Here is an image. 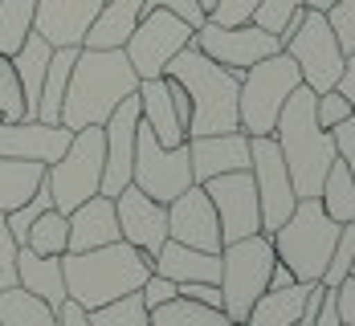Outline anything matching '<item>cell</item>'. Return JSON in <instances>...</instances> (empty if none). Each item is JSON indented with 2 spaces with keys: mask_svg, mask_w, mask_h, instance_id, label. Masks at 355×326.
I'll use <instances>...</instances> for the list:
<instances>
[{
  "mask_svg": "<svg viewBox=\"0 0 355 326\" xmlns=\"http://www.w3.org/2000/svg\"><path fill=\"white\" fill-rule=\"evenodd\" d=\"M139 90V73L131 70L123 49H90L82 45L73 57L66 102H62V127L82 131V127H103L123 98Z\"/></svg>",
  "mask_w": 355,
  "mask_h": 326,
  "instance_id": "1",
  "label": "cell"
},
{
  "mask_svg": "<svg viewBox=\"0 0 355 326\" xmlns=\"http://www.w3.org/2000/svg\"><path fill=\"white\" fill-rule=\"evenodd\" d=\"M164 78L180 82L192 98V123H188V139L200 135H229L241 131V110H237V94H241V73L216 66L213 57H205L196 45H184L176 57L168 62Z\"/></svg>",
  "mask_w": 355,
  "mask_h": 326,
  "instance_id": "2",
  "label": "cell"
},
{
  "mask_svg": "<svg viewBox=\"0 0 355 326\" xmlns=\"http://www.w3.org/2000/svg\"><path fill=\"white\" fill-rule=\"evenodd\" d=\"M151 273H155V261L127 241L86 249V253H62L66 298L78 302L82 310H98L123 293H135Z\"/></svg>",
  "mask_w": 355,
  "mask_h": 326,
  "instance_id": "3",
  "label": "cell"
},
{
  "mask_svg": "<svg viewBox=\"0 0 355 326\" xmlns=\"http://www.w3.org/2000/svg\"><path fill=\"white\" fill-rule=\"evenodd\" d=\"M274 143L282 151L286 167H290V180L298 200H311L322 192V180L331 172V163L339 159L335 155V139L331 131H322L319 118H315V90L298 86L290 98H286L282 114L274 123Z\"/></svg>",
  "mask_w": 355,
  "mask_h": 326,
  "instance_id": "4",
  "label": "cell"
},
{
  "mask_svg": "<svg viewBox=\"0 0 355 326\" xmlns=\"http://www.w3.org/2000/svg\"><path fill=\"white\" fill-rule=\"evenodd\" d=\"M339 228L335 220L327 217L319 196L311 200H298L294 212L286 217V224L270 237L274 241V257L290 265V273L298 282H322L327 273V261L335 253V241H339Z\"/></svg>",
  "mask_w": 355,
  "mask_h": 326,
  "instance_id": "5",
  "label": "cell"
},
{
  "mask_svg": "<svg viewBox=\"0 0 355 326\" xmlns=\"http://www.w3.org/2000/svg\"><path fill=\"white\" fill-rule=\"evenodd\" d=\"M302 86V73L290 62V53H270L266 62L249 66L241 73V94H237V110H241V131L249 139L257 135H274V123L282 114L286 98Z\"/></svg>",
  "mask_w": 355,
  "mask_h": 326,
  "instance_id": "6",
  "label": "cell"
},
{
  "mask_svg": "<svg viewBox=\"0 0 355 326\" xmlns=\"http://www.w3.org/2000/svg\"><path fill=\"white\" fill-rule=\"evenodd\" d=\"M274 241L266 233L241 237L220 249V293H225V318L245 323L253 302L270 290V269H274Z\"/></svg>",
  "mask_w": 355,
  "mask_h": 326,
  "instance_id": "7",
  "label": "cell"
},
{
  "mask_svg": "<svg viewBox=\"0 0 355 326\" xmlns=\"http://www.w3.org/2000/svg\"><path fill=\"white\" fill-rule=\"evenodd\" d=\"M103 127H82L73 131V143L66 147V155L58 163L45 167V183L53 192V208L70 217L78 204H86L90 196L103 192Z\"/></svg>",
  "mask_w": 355,
  "mask_h": 326,
  "instance_id": "8",
  "label": "cell"
},
{
  "mask_svg": "<svg viewBox=\"0 0 355 326\" xmlns=\"http://www.w3.org/2000/svg\"><path fill=\"white\" fill-rule=\"evenodd\" d=\"M282 49L290 53V62L298 66L306 90H315V94L335 90V82H339V73H343L347 53H343V45H339L335 29H331L327 12L306 8V12H302V21H298V29L282 41Z\"/></svg>",
  "mask_w": 355,
  "mask_h": 326,
  "instance_id": "9",
  "label": "cell"
},
{
  "mask_svg": "<svg viewBox=\"0 0 355 326\" xmlns=\"http://www.w3.org/2000/svg\"><path fill=\"white\" fill-rule=\"evenodd\" d=\"M131 183L147 192L151 200L159 204H172L180 192L192 188V159H188V143L184 147H164L151 127L139 118V131H135V167H131Z\"/></svg>",
  "mask_w": 355,
  "mask_h": 326,
  "instance_id": "10",
  "label": "cell"
},
{
  "mask_svg": "<svg viewBox=\"0 0 355 326\" xmlns=\"http://www.w3.org/2000/svg\"><path fill=\"white\" fill-rule=\"evenodd\" d=\"M192 25H184L180 17L172 12H164V8H143L139 25H135V33L127 37V45H123V53H127V62H131V70L143 78H164L168 70V62L176 57L184 45H192Z\"/></svg>",
  "mask_w": 355,
  "mask_h": 326,
  "instance_id": "11",
  "label": "cell"
},
{
  "mask_svg": "<svg viewBox=\"0 0 355 326\" xmlns=\"http://www.w3.org/2000/svg\"><path fill=\"white\" fill-rule=\"evenodd\" d=\"M249 172H253V183H257L261 233L274 237V233L286 224V217L294 212V204H298L290 167H286V159H282V151H278V143H274V135L249 139Z\"/></svg>",
  "mask_w": 355,
  "mask_h": 326,
  "instance_id": "12",
  "label": "cell"
},
{
  "mask_svg": "<svg viewBox=\"0 0 355 326\" xmlns=\"http://www.w3.org/2000/svg\"><path fill=\"white\" fill-rule=\"evenodd\" d=\"M192 45L233 73H245L249 66L266 62L270 53H282V41L274 33H266V29H257L253 21H245V25H213V21H205L192 33Z\"/></svg>",
  "mask_w": 355,
  "mask_h": 326,
  "instance_id": "13",
  "label": "cell"
},
{
  "mask_svg": "<svg viewBox=\"0 0 355 326\" xmlns=\"http://www.w3.org/2000/svg\"><path fill=\"white\" fill-rule=\"evenodd\" d=\"M200 188H205L209 200H213L216 220H220V241H225V245L261 233V204H257L253 172H225V176L205 180Z\"/></svg>",
  "mask_w": 355,
  "mask_h": 326,
  "instance_id": "14",
  "label": "cell"
},
{
  "mask_svg": "<svg viewBox=\"0 0 355 326\" xmlns=\"http://www.w3.org/2000/svg\"><path fill=\"white\" fill-rule=\"evenodd\" d=\"M114 217H119V237L155 261V253H159L164 241H168V204L151 200V196L139 192L135 183H127V188L114 196Z\"/></svg>",
  "mask_w": 355,
  "mask_h": 326,
  "instance_id": "15",
  "label": "cell"
},
{
  "mask_svg": "<svg viewBox=\"0 0 355 326\" xmlns=\"http://www.w3.org/2000/svg\"><path fill=\"white\" fill-rule=\"evenodd\" d=\"M73 143V131L62 123H41V118H0V155L4 159H25V163H58Z\"/></svg>",
  "mask_w": 355,
  "mask_h": 326,
  "instance_id": "16",
  "label": "cell"
},
{
  "mask_svg": "<svg viewBox=\"0 0 355 326\" xmlns=\"http://www.w3.org/2000/svg\"><path fill=\"white\" fill-rule=\"evenodd\" d=\"M168 241H180L188 249H205V253H220L225 249L216 208L200 183H192L188 192H180L168 204Z\"/></svg>",
  "mask_w": 355,
  "mask_h": 326,
  "instance_id": "17",
  "label": "cell"
},
{
  "mask_svg": "<svg viewBox=\"0 0 355 326\" xmlns=\"http://www.w3.org/2000/svg\"><path fill=\"white\" fill-rule=\"evenodd\" d=\"M103 4L107 0H37V12H33V29L53 49H62V45H82L86 33H90V25H94V17L103 12Z\"/></svg>",
  "mask_w": 355,
  "mask_h": 326,
  "instance_id": "18",
  "label": "cell"
},
{
  "mask_svg": "<svg viewBox=\"0 0 355 326\" xmlns=\"http://www.w3.org/2000/svg\"><path fill=\"white\" fill-rule=\"evenodd\" d=\"M188 159H192V180L196 183L225 176V172H249V135L229 131V135L188 139Z\"/></svg>",
  "mask_w": 355,
  "mask_h": 326,
  "instance_id": "19",
  "label": "cell"
},
{
  "mask_svg": "<svg viewBox=\"0 0 355 326\" xmlns=\"http://www.w3.org/2000/svg\"><path fill=\"white\" fill-rule=\"evenodd\" d=\"M123 241L119 237V217H114V200L110 196H90L86 204H78L70 212V249L66 253H86V249H103Z\"/></svg>",
  "mask_w": 355,
  "mask_h": 326,
  "instance_id": "20",
  "label": "cell"
},
{
  "mask_svg": "<svg viewBox=\"0 0 355 326\" xmlns=\"http://www.w3.org/2000/svg\"><path fill=\"white\" fill-rule=\"evenodd\" d=\"M139 110H143V123L151 127V135L164 147L188 143V131H184L176 107H172V94H168V78H143L139 82Z\"/></svg>",
  "mask_w": 355,
  "mask_h": 326,
  "instance_id": "21",
  "label": "cell"
},
{
  "mask_svg": "<svg viewBox=\"0 0 355 326\" xmlns=\"http://www.w3.org/2000/svg\"><path fill=\"white\" fill-rule=\"evenodd\" d=\"M155 273L168 282H213L220 286V253L205 249H188L180 241H164V249L155 253Z\"/></svg>",
  "mask_w": 355,
  "mask_h": 326,
  "instance_id": "22",
  "label": "cell"
},
{
  "mask_svg": "<svg viewBox=\"0 0 355 326\" xmlns=\"http://www.w3.org/2000/svg\"><path fill=\"white\" fill-rule=\"evenodd\" d=\"M17 286L29 290L33 298H41L45 306H62L66 302V278H62V257H45V253H33L21 245L17 253Z\"/></svg>",
  "mask_w": 355,
  "mask_h": 326,
  "instance_id": "23",
  "label": "cell"
},
{
  "mask_svg": "<svg viewBox=\"0 0 355 326\" xmlns=\"http://www.w3.org/2000/svg\"><path fill=\"white\" fill-rule=\"evenodd\" d=\"M143 4L147 0H107L82 45H90V49H123L127 37L135 33V25H139Z\"/></svg>",
  "mask_w": 355,
  "mask_h": 326,
  "instance_id": "24",
  "label": "cell"
},
{
  "mask_svg": "<svg viewBox=\"0 0 355 326\" xmlns=\"http://www.w3.org/2000/svg\"><path fill=\"white\" fill-rule=\"evenodd\" d=\"M49 57H53V45L37 33V29L25 37V45L8 57L12 70H17V82H21V94H25V118H37L41 82H45V70H49Z\"/></svg>",
  "mask_w": 355,
  "mask_h": 326,
  "instance_id": "25",
  "label": "cell"
},
{
  "mask_svg": "<svg viewBox=\"0 0 355 326\" xmlns=\"http://www.w3.org/2000/svg\"><path fill=\"white\" fill-rule=\"evenodd\" d=\"M315 282H294L286 290H266L253 310H249V326H298L302 318V306H306V293H311Z\"/></svg>",
  "mask_w": 355,
  "mask_h": 326,
  "instance_id": "26",
  "label": "cell"
},
{
  "mask_svg": "<svg viewBox=\"0 0 355 326\" xmlns=\"http://www.w3.org/2000/svg\"><path fill=\"white\" fill-rule=\"evenodd\" d=\"M78 49H82V45H78ZM78 49H73V45L53 49L49 70H45V82H41V102H37V118H41V123H58V118H62V102H66V86H70V70H73Z\"/></svg>",
  "mask_w": 355,
  "mask_h": 326,
  "instance_id": "27",
  "label": "cell"
},
{
  "mask_svg": "<svg viewBox=\"0 0 355 326\" xmlns=\"http://www.w3.org/2000/svg\"><path fill=\"white\" fill-rule=\"evenodd\" d=\"M45 180L41 163H25V159H4L0 155V217L12 212L17 204H25L37 192V183Z\"/></svg>",
  "mask_w": 355,
  "mask_h": 326,
  "instance_id": "28",
  "label": "cell"
},
{
  "mask_svg": "<svg viewBox=\"0 0 355 326\" xmlns=\"http://www.w3.org/2000/svg\"><path fill=\"white\" fill-rule=\"evenodd\" d=\"M0 326H58V310L29 290L12 286L0 293Z\"/></svg>",
  "mask_w": 355,
  "mask_h": 326,
  "instance_id": "29",
  "label": "cell"
},
{
  "mask_svg": "<svg viewBox=\"0 0 355 326\" xmlns=\"http://www.w3.org/2000/svg\"><path fill=\"white\" fill-rule=\"evenodd\" d=\"M319 200H322L327 217L335 220V224H352L355 220V180H352V172H347L343 159L331 163V172H327V180H322Z\"/></svg>",
  "mask_w": 355,
  "mask_h": 326,
  "instance_id": "30",
  "label": "cell"
},
{
  "mask_svg": "<svg viewBox=\"0 0 355 326\" xmlns=\"http://www.w3.org/2000/svg\"><path fill=\"white\" fill-rule=\"evenodd\" d=\"M151 326H233V323L225 318V310L200 306L192 298H172V302L151 310Z\"/></svg>",
  "mask_w": 355,
  "mask_h": 326,
  "instance_id": "31",
  "label": "cell"
},
{
  "mask_svg": "<svg viewBox=\"0 0 355 326\" xmlns=\"http://www.w3.org/2000/svg\"><path fill=\"white\" fill-rule=\"evenodd\" d=\"M25 249L45 253V257H62L70 249V217L58 212V208L41 212V217L33 220V228H29V237H25Z\"/></svg>",
  "mask_w": 355,
  "mask_h": 326,
  "instance_id": "32",
  "label": "cell"
},
{
  "mask_svg": "<svg viewBox=\"0 0 355 326\" xmlns=\"http://www.w3.org/2000/svg\"><path fill=\"white\" fill-rule=\"evenodd\" d=\"M33 12L37 0H0V53L12 57L25 37L33 33Z\"/></svg>",
  "mask_w": 355,
  "mask_h": 326,
  "instance_id": "33",
  "label": "cell"
},
{
  "mask_svg": "<svg viewBox=\"0 0 355 326\" xmlns=\"http://www.w3.org/2000/svg\"><path fill=\"white\" fill-rule=\"evenodd\" d=\"M302 12H306V0H261L253 8V25L266 29V33H274L278 41H286V37L298 29Z\"/></svg>",
  "mask_w": 355,
  "mask_h": 326,
  "instance_id": "34",
  "label": "cell"
},
{
  "mask_svg": "<svg viewBox=\"0 0 355 326\" xmlns=\"http://www.w3.org/2000/svg\"><path fill=\"white\" fill-rule=\"evenodd\" d=\"M86 314H90L94 326H151V310L143 306L139 290L123 293V298H114V302L98 306V310H86Z\"/></svg>",
  "mask_w": 355,
  "mask_h": 326,
  "instance_id": "35",
  "label": "cell"
},
{
  "mask_svg": "<svg viewBox=\"0 0 355 326\" xmlns=\"http://www.w3.org/2000/svg\"><path fill=\"white\" fill-rule=\"evenodd\" d=\"M53 208V192H49V183L41 180L37 183V192L25 200V204H17L12 212H4V224H8V233H12V241L17 245H25V237H29V228H33V220L41 212H49Z\"/></svg>",
  "mask_w": 355,
  "mask_h": 326,
  "instance_id": "36",
  "label": "cell"
},
{
  "mask_svg": "<svg viewBox=\"0 0 355 326\" xmlns=\"http://www.w3.org/2000/svg\"><path fill=\"white\" fill-rule=\"evenodd\" d=\"M352 261H355V220L339 228V241H335V253L327 261V273H322V286L327 290H339L352 273Z\"/></svg>",
  "mask_w": 355,
  "mask_h": 326,
  "instance_id": "37",
  "label": "cell"
},
{
  "mask_svg": "<svg viewBox=\"0 0 355 326\" xmlns=\"http://www.w3.org/2000/svg\"><path fill=\"white\" fill-rule=\"evenodd\" d=\"M0 118H8V123L25 118V94H21L17 70H12V62L4 53H0Z\"/></svg>",
  "mask_w": 355,
  "mask_h": 326,
  "instance_id": "38",
  "label": "cell"
},
{
  "mask_svg": "<svg viewBox=\"0 0 355 326\" xmlns=\"http://www.w3.org/2000/svg\"><path fill=\"white\" fill-rule=\"evenodd\" d=\"M355 110L352 102L339 94V90H327V94H315V118H319V127L322 131H335L339 123H347Z\"/></svg>",
  "mask_w": 355,
  "mask_h": 326,
  "instance_id": "39",
  "label": "cell"
},
{
  "mask_svg": "<svg viewBox=\"0 0 355 326\" xmlns=\"http://www.w3.org/2000/svg\"><path fill=\"white\" fill-rule=\"evenodd\" d=\"M327 21H331V29L339 37L343 53H355V0H335L327 8Z\"/></svg>",
  "mask_w": 355,
  "mask_h": 326,
  "instance_id": "40",
  "label": "cell"
},
{
  "mask_svg": "<svg viewBox=\"0 0 355 326\" xmlns=\"http://www.w3.org/2000/svg\"><path fill=\"white\" fill-rule=\"evenodd\" d=\"M17 253H21V245L12 241L8 224H4V217H0V293L17 286Z\"/></svg>",
  "mask_w": 355,
  "mask_h": 326,
  "instance_id": "41",
  "label": "cell"
},
{
  "mask_svg": "<svg viewBox=\"0 0 355 326\" xmlns=\"http://www.w3.org/2000/svg\"><path fill=\"white\" fill-rule=\"evenodd\" d=\"M261 0H216V8L209 12V21L213 25H245L253 21V8H257Z\"/></svg>",
  "mask_w": 355,
  "mask_h": 326,
  "instance_id": "42",
  "label": "cell"
},
{
  "mask_svg": "<svg viewBox=\"0 0 355 326\" xmlns=\"http://www.w3.org/2000/svg\"><path fill=\"white\" fill-rule=\"evenodd\" d=\"M143 8H164V12H172V17H180L184 25H192V29H200L209 17H205V8L196 4V0H147Z\"/></svg>",
  "mask_w": 355,
  "mask_h": 326,
  "instance_id": "43",
  "label": "cell"
},
{
  "mask_svg": "<svg viewBox=\"0 0 355 326\" xmlns=\"http://www.w3.org/2000/svg\"><path fill=\"white\" fill-rule=\"evenodd\" d=\"M139 298H143L147 310H155V306H164V302L180 298V286L176 282H168V278H159V273H151V278L139 286Z\"/></svg>",
  "mask_w": 355,
  "mask_h": 326,
  "instance_id": "44",
  "label": "cell"
},
{
  "mask_svg": "<svg viewBox=\"0 0 355 326\" xmlns=\"http://www.w3.org/2000/svg\"><path fill=\"white\" fill-rule=\"evenodd\" d=\"M331 139H335V155L347 163V172H352V180H355V114L331 131Z\"/></svg>",
  "mask_w": 355,
  "mask_h": 326,
  "instance_id": "45",
  "label": "cell"
},
{
  "mask_svg": "<svg viewBox=\"0 0 355 326\" xmlns=\"http://www.w3.org/2000/svg\"><path fill=\"white\" fill-rule=\"evenodd\" d=\"M180 298H192V302H200V306L225 310V293H220V286H213V282H180Z\"/></svg>",
  "mask_w": 355,
  "mask_h": 326,
  "instance_id": "46",
  "label": "cell"
},
{
  "mask_svg": "<svg viewBox=\"0 0 355 326\" xmlns=\"http://www.w3.org/2000/svg\"><path fill=\"white\" fill-rule=\"evenodd\" d=\"M335 306H339V323L355 326V278H347V282L335 290Z\"/></svg>",
  "mask_w": 355,
  "mask_h": 326,
  "instance_id": "47",
  "label": "cell"
},
{
  "mask_svg": "<svg viewBox=\"0 0 355 326\" xmlns=\"http://www.w3.org/2000/svg\"><path fill=\"white\" fill-rule=\"evenodd\" d=\"M168 94H172V107H176L184 131H188V123H192V98H188V90H184L180 82H172V78H168Z\"/></svg>",
  "mask_w": 355,
  "mask_h": 326,
  "instance_id": "48",
  "label": "cell"
},
{
  "mask_svg": "<svg viewBox=\"0 0 355 326\" xmlns=\"http://www.w3.org/2000/svg\"><path fill=\"white\" fill-rule=\"evenodd\" d=\"M58 326H94V323H90V314H86L78 302H70V298H66V302L58 306Z\"/></svg>",
  "mask_w": 355,
  "mask_h": 326,
  "instance_id": "49",
  "label": "cell"
},
{
  "mask_svg": "<svg viewBox=\"0 0 355 326\" xmlns=\"http://www.w3.org/2000/svg\"><path fill=\"white\" fill-rule=\"evenodd\" d=\"M335 90H339V94L352 102V110H355V53H347V62H343V73H339Z\"/></svg>",
  "mask_w": 355,
  "mask_h": 326,
  "instance_id": "50",
  "label": "cell"
},
{
  "mask_svg": "<svg viewBox=\"0 0 355 326\" xmlns=\"http://www.w3.org/2000/svg\"><path fill=\"white\" fill-rule=\"evenodd\" d=\"M298 278L290 273V265H282V261H274V269H270V290H286V286H294Z\"/></svg>",
  "mask_w": 355,
  "mask_h": 326,
  "instance_id": "51",
  "label": "cell"
},
{
  "mask_svg": "<svg viewBox=\"0 0 355 326\" xmlns=\"http://www.w3.org/2000/svg\"><path fill=\"white\" fill-rule=\"evenodd\" d=\"M331 4H335V0H306V8H315V12H327Z\"/></svg>",
  "mask_w": 355,
  "mask_h": 326,
  "instance_id": "52",
  "label": "cell"
},
{
  "mask_svg": "<svg viewBox=\"0 0 355 326\" xmlns=\"http://www.w3.org/2000/svg\"><path fill=\"white\" fill-rule=\"evenodd\" d=\"M196 4L205 8V17H209V12H213V8H216V0H196Z\"/></svg>",
  "mask_w": 355,
  "mask_h": 326,
  "instance_id": "53",
  "label": "cell"
},
{
  "mask_svg": "<svg viewBox=\"0 0 355 326\" xmlns=\"http://www.w3.org/2000/svg\"><path fill=\"white\" fill-rule=\"evenodd\" d=\"M347 278H355V261H352V273H347Z\"/></svg>",
  "mask_w": 355,
  "mask_h": 326,
  "instance_id": "54",
  "label": "cell"
},
{
  "mask_svg": "<svg viewBox=\"0 0 355 326\" xmlns=\"http://www.w3.org/2000/svg\"><path fill=\"white\" fill-rule=\"evenodd\" d=\"M233 326H249V323H233Z\"/></svg>",
  "mask_w": 355,
  "mask_h": 326,
  "instance_id": "55",
  "label": "cell"
}]
</instances>
